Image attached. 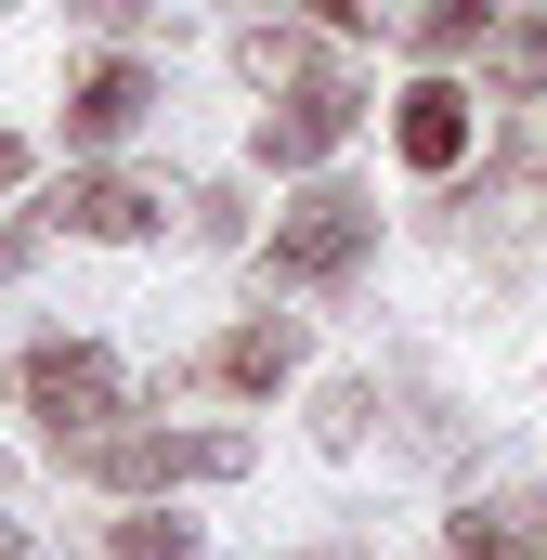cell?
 I'll return each mask as SVG.
<instances>
[{
  "label": "cell",
  "mask_w": 547,
  "mask_h": 560,
  "mask_svg": "<svg viewBox=\"0 0 547 560\" xmlns=\"http://www.w3.org/2000/svg\"><path fill=\"white\" fill-rule=\"evenodd\" d=\"M313 560H352V548H313Z\"/></svg>",
  "instance_id": "18"
},
{
  "label": "cell",
  "mask_w": 547,
  "mask_h": 560,
  "mask_svg": "<svg viewBox=\"0 0 547 560\" xmlns=\"http://www.w3.org/2000/svg\"><path fill=\"white\" fill-rule=\"evenodd\" d=\"M0 560H26V535H13V522H0Z\"/></svg>",
  "instance_id": "17"
},
{
  "label": "cell",
  "mask_w": 547,
  "mask_h": 560,
  "mask_svg": "<svg viewBox=\"0 0 547 560\" xmlns=\"http://www.w3.org/2000/svg\"><path fill=\"white\" fill-rule=\"evenodd\" d=\"M313 13H326V26H365V13H379V0H313Z\"/></svg>",
  "instance_id": "15"
},
{
  "label": "cell",
  "mask_w": 547,
  "mask_h": 560,
  "mask_svg": "<svg viewBox=\"0 0 547 560\" xmlns=\"http://www.w3.org/2000/svg\"><path fill=\"white\" fill-rule=\"evenodd\" d=\"M105 548H118V560H196V522H170V509H131Z\"/></svg>",
  "instance_id": "12"
},
{
  "label": "cell",
  "mask_w": 547,
  "mask_h": 560,
  "mask_svg": "<svg viewBox=\"0 0 547 560\" xmlns=\"http://www.w3.org/2000/svg\"><path fill=\"white\" fill-rule=\"evenodd\" d=\"M365 248H379V209L326 183V196H300V209L274 222L261 261H274V287H352V275H365Z\"/></svg>",
  "instance_id": "3"
},
{
  "label": "cell",
  "mask_w": 547,
  "mask_h": 560,
  "mask_svg": "<svg viewBox=\"0 0 547 560\" xmlns=\"http://www.w3.org/2000/svg\"><path fill=\"white\" fill-rule=\"evenodd\" d=\"M196 378H209V392H274V378H300V326H287V313H261V326H222Z\"/></svg>",
  "instance_id": "7"
},
{
  "label": "cell",
  "mask_w": 547,
  "mask_h": 560,
  "mask_svg": "<svg viewBox=\"0 0 547 560\" xmlns=\"http://www.w3.org/2000/svg\"><path fill=\"white\" fill-rule=\"evenodd\" d=\"M66 13H79V26H143L156 0H66Z\"/></svg>",
  "instance_id": "14"
},
{
  "label": "cell",
  "mask_w": 547,
  "mask_h": 560,
  "mask_svg": "<svg viewBox=\"0 0 547 560\" xmlns=\"http://www.w3.org/2000/svg\"><path fill=\"white\" fill-rule=\"evenodd\" d=\"M392 143H405V170H456L469 156V92L456 79H417L405 105H392Z\"/></svg>",
  "instance_id": "8"
},
{
  "label": "cell",
  "mask_w": 547,
  "mask_h": 560,
  "mask_svg": "<svg viewBox=\"0 0 547 560\" xmlns=\"http://www.w3.org/2000/svg\"><path fill=\"white\" fill-rule=\"evenodd\" d=\"M66 469L105 482V495H170V482H235L248 443H235V430H105V443H79Z\"/></svg>",
  "instance_id": "1"
},
{
  "label": "cell",
  "mask_w": 547,
  "mask_h": 560,
  "mask_svg": "<svg viewBox=\"0 0 547 560\" xmlns=\"http://www.w3.org/2000/svg\"><path fill=\"white\" fill-rule=\"evenodd\" d=\"M352 118H365V92L313 66V79H287V92L261 105V131H248V156H261V170H313V156H339V143H352Z\"/></svg>",
  "instance_id": "4"
},
{
  "label": "cell",
  "mask_w": 547,
  "mask_h": 560,
  "mask_svg": "<svg viewBox=\"0 0 547 560\" xmlns=\"http://www.w3.org/2000/svg\"><path fill=\"white\" fill-rule=\"evenodd\" d=\"M13 183H26V143H13V131H0V196H13Z\"/></svg>",
  "instance_id": "16"
},
{
  "label": "cell",
  "mask_w": 547,
  "mask_h": 560,
  "mask_svg": "<svg viewBox=\"0 0 547 560\" xmlns=\"http://www.w3.org/2000/svg\"><path fill=\"white\" fill-rule=\"evenodd\" d=\"M248 79H261V92L313 79V39H300V26H248Z\"/></svg>",
  "instance_id": "13"
},
{
  "label": "cell",
  "mask_w": 547,
  "mask_h": 560,
  "mask_svg": "<svg viewBox=\"0 0 547 560\" xmlns=\"http://www.w3.org/2000/svg\"><path fill=\"white\" fill-rule=\"evenodd\" d=\"M143 118H156V79H143L131 52H118V66H92V79L66 92V143H131Z\"/></svg>",
  "instance_id": "6"
},
{
  "label": "cell",
  "mask_w": 547,
  "mask_h": 560,
  "mask_svg": "<svg viewBox=\"0 0 547 560\" xmlns=\"http://www.w3.org/2000/svg\"><path fill=\"white\" fill-rule=\"evenodd\" d=\"M26 405L53 418V456H79V443H105V430L131 418V378H118V352H92V339H39V352H26Z\"/></svg>",
  "instance_id": "2"
},
{
  "label": "cell",
  "mask_w": 547,
  "mask_h": 560,
  "mask_svg": "<svg viewBox=\"0 0 547 560\" xmlns=\"http://www.w3.org/2000/svg\"><path fill=\"white\" fill-rule=\"evenodd\" d=\"M53 222H66V235H105V248H131V235H156V222H170V196H156V183H131V170H79V183L53 196Z\"/></svg>",
  "instance_id": "5"
},
{
  "label": "cell",
  "mask_w": 547,
  "mask_h": 560,
  "mask_svg": "<svg viewBox=\"0 0 547 560\" xmlns=\"http://www.w3.org/2000/svg\"><path fill=\"white\" fill-rule=\"evenodd\" d=\"M443 560H547V509H522V495L456 509V522H443Z\"/></svg>",
  "instance_id": "9"
},
{
  "label": "cell",
  "mask_w": 547,
  "mask_h": 560,
  "mask_svg": "<svg viewBox=\"0 0 547 560\" xmlns=\"http://www.w3.org/2000/svg\"><path fill=\"white\" fill-rule=\"evenodd\" d=\"M496 13H509V0H417V13H405V39H417V52H469Z\"/></svg>",
  "instance_id": "11"
},
{
  "label": "cell",
  "mask_w": 547,
  "mask_h": 560,
  "mask_svg": "<svg viewBox=\"0 0 547 560\" xmlns=\"http://www.w3.org/2000/svg\"><path fill=\"white\" fill-rule=\"evenodd\" d=\"M496 92H509V105H535V92H547V0L496 26Z\"/></svg>",
  "instance_id": "10"
}]
</instances>
